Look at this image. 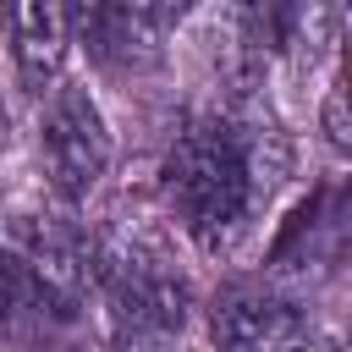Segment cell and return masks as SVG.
<instances>
[{
	"mask_svg": "<svg viewBox=\"0 0 352 352\" xmlns=\"http://www.w3.org/2000/svg\"><path fill=\"white\" fill-rule=\"evenodd\" d=\"M286 170V143L270 126H242V121H192L165 165H160V187L170 214L182 220V231H192L204 248L226 242L231 231H242L248 209L258 204V192H270Z\"/></svg>",
	"mask_w": 352,
	"mask_h": 352,
	"instance_id": "obj_1",
	"label": "cell"
},
{
	"mask_svg": "<svg viewBox=\"0 0 352 352\" xmlns=\"http://www.w3.org/2000/svg\"><path fill=\"white\" fill-rule=\"evenodd\" d=\"M94 286L110 302L116 336L121 341H165L187 324V280L148 248H121V253H99V275Z\"/></svg>",
	"mask_w": 352,
	"mask_h": 352,
	"instance_id": "obj_2",
	"label": "cell"
},
{
	"mask_svg": "<svg viewBox=\"0 0 352 352\" xmlns=\"http://www.w3.org/2000/svg\"><path fill=\"white\" fill-rule=\"evenodd\" d=\"M38 160H44L50 187L66 204H77L99 187V176L110 170V126L88 88H77V82L50 88V99L38 110Z\"/></svg>",
	"mask_w": 352,
	"mask_h": 352,
	"instance_id": "obj_3",
	"label": "cell"
},
{
	"mask_svg": "<svg viewBox=\"0 0 352 352\" xmlns=\"http://www.w3.org/2000/svg\"><path fill=\"white\" fill-rule=\"evenodd\" d=\"M308 324L286 297L231 292L214 308V352H302Z\"/></svg>",
	"mask_w": 352,
	"mask_h": 352,
	"instance_id": "obj_4",
	"label": "cell"
},
{
	"mask_svg": "<svg viewBox=\"0 0 352 352\" xmlns=\"http://www.w3.org/2000/svg\"><path fill=\"white\" fill-rule=\"evenodd\" d=\"M182 11L170 6H88L72 11V28L88 38V50L104 66H148L160 60V38Z\"/></svg>",
	"mask_w": 352,
	"mask_h": 352,
	"instance_id": "obj_5",
	"label": "cell"
},
{
	"mask_svg": "<svg viewBox=\"0 0 352 352\" xmlns=\"http://www.w3.org/2000/svg\"><path fill=\"white\" fill-rule=\"evenodd\" d=\"M0 22L11 33V60H16L22 88L44 94V82L60 77V60L72 50V11L50 0H28V6H11Z\"/></svg>",
	"mask_w": 352,
	"mask_h": 352,
	"instance_id": "obj_6",
	"label": "cell"
},
{
	"mask_svg": "<svg viewBox=\"0 0 352 352\" xmlns=\"http://www.w3.org/2000/svg\"><path fill=\"white\" fill-rule=\"evenodd\" d=\"M50 302L38 292V280L28 275V264L16 258V248H0V324H16V319H44Z\"/></svg>",
	"mask_w": 352,
	"mask_h": 352,
	"instance_id": "obj_7",
	"label": "cell"
},
{
	"mask_svg": "<svg viewBox=\"0 0 352 352\" xmlns=\"http://www.w3.org/2000/svg\"><path fill=\"white\" fill-rule=\"evenodd\" d=\"M324 138H330V148L336 154H346L352 148V126H346V82H336L330 94H324Z\"/></svg>",
	"mask_w": 352,
	"mask_h": 352,
	"instance_id": "obj_8",
	"label": "cell"
},
{
	"mask_svg": "<svg viewBox=\"0 0 352 352\" xmlns=\"http://www.w3.org/2000/svg\"><path fill=\"white\" fill-rule=\"evenodd\" d=\"M11 143V110H6V99H0V148Z\"/></svg>",
	"mask_w": 352,
	"mask_h": 352,
	"instance_id": "obj_9",
	"label": "cell"
}]
</instances>
